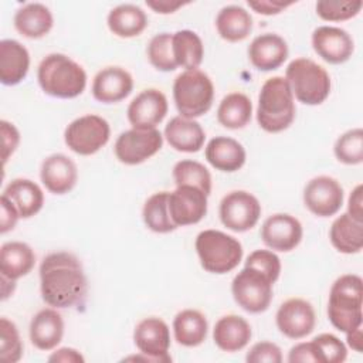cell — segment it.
<instances>
[{
  "label": "cell",
  "instance_id": "18",
  "mask_svg": "<svg viewBox=\"0 0 363 363\" xmlns=\"http://www.w3.org/2000/svg\"><path fill=\"white\" fill-rule=\"evenodd\" d=\"M312 47L323 61L335 65L346 62L354 51L350 34L343 28L332 26H320L313 30Z\"/></svg>",
  "mask_w": 363,
  "mask_h": 363
},
{
  "label": "cell",
  "instance_id": "20",
  "mask_svg": "<svg viewBox=\"0 0 363 363\" xmlns=\"http://www.w3.org/2000/svg\"><path fill=\"white\" fill-rule=\"evenodd\" d=\"M40 177L50 193L65 194L75 187L78 180V169L68 156L54 153L44 159Z\"/></svg>",
  "mask_w": 363,
  "mask_h": 363
},
{
  "label": "cell",
  "instance_id": "22",
  "mask_svg": "<svg viewBox=\"0 0 363 363\" xmlns=\"http://www.w3.org/2000/svg\"><path fill=\"white\" fill-rule=\"evenodd\" d=\"M30 340L40 350H52L64 336V320L55 308L38 311L30 322Z\"/></svg>",
  "mask_w": 363,
  "mask_h": 363
},
{
  "label": "cell",
  "instance_id": "27",
  "mask_svg": "<svg viewBox=\"0 0 363 363\" xmlns=\"http://www.w3.org/2000/svg\"><path fill=\"white\" fill-rule=\"evenodd\" d=\"M1 196L7 197L17 208L20 218H30L35 216L44 204V193L41 187L30 179L11 180Z\"/></svg>",
  "mask_w": 363,
  "mask_h": 363
},
{
  "label": "cell",
  "instance_id": "35",
  "mask_svg": "<svg viewBox=\"0 0 363 363\" xmlns=\"http://www.w3.org/2000/svg\"><path fill=\"white\" fill-rule=\"evenodd\" d=\"M172 48L177 67L196 69L204 57L201 38L191 30H179L172 34Z\"/></svg>",
  "mask_w": 363,
  "mask_h": 363
},
{
  "label": "cell",
  "instance_id": "15",
  "mask_svg": "<svg viewBox=\"0 0 363 363\" xmlns=\"http://www.w3.org/2000/svg\"><path fill=\"white\" fill-rule=\"evenodd\" d=\"M169 105L167 98L159 89L149 88L138 94L128 106V121L133 129L149 130L164 119Z\"/></svg>",
  "mask_w": 363,
  "mask_h": 363
},
{
  "label": "cell",
  "instance_id": "24",
  "mask_svg": "<svg viewBox=\"0 0 363 363\" xmlns=\"http://www.w3.org/2000/svg\"><path fill=\"white\" fill-rule=\"evenodd\" d=\"M164 138L174 150L194 153L203 147L206 133L197 121L179 115L167 122Z\"/></svg>",
  "mask_w": 363,
  "mask_h": 363
},
{
  "label": "cell",
  "instance_id": "4",
  "mask_svg": "<svg viewBox=\"0 0 363 363\" xmlns=\"http://www.w3.org/2000/svg\"><path fill=\"white\" fill-rule=\"evenodd\" d=\"M363 279L354 274L339 277L329 292L328 318L340 332H350L363 323Z\"/></svg>",
  "mask_w": 363,
  "mask_h": 363
},
{
  "label": "cell",
  "instance_id": "36",
  "mask_svg": "<svg viewBox=\"0 0 363 363\" xmlns=\"http://www.w3.org/2000/svg\"><path fill=\"white\" fill-rule=\"evenodd\" d=\"M142 217L146 227L153 233L166 234L177 228L169 211V191L152 194L143 206Z\"/></svg>",
  "mask_w": 363,
  "mask_h": 363
},
{
  "label": "cell",
  "instance_id": "3",
  "mask_svg": "<svg viewBox=\"0 0 363 363\" xmlns=\"http://www.w3.org/2000/svg\"><path fill=\"white\" fill-rule=\"evenodd\" d=\"M295 119L294 94L284 77L268 78L259 91L257 122L269 133L288 129Z\"/></svg>",
  "mask_w": 363,
  "mask_h": 363
},
{
  "label": "cell",
  "instance_id": "43",
  "mask_svg": "<svg viewBox=\"0 0 363 363\" xmlns=\"http://www.w3.org/2000/svg\"><path fill=\"white\" fill-rule=\"evenodd\" d=\"M245 267H251L267 275L272 282L279 278L281 274V259L279 257L269 250H255L252 251L245 261Z\"/></svg>",
  "mask_w": 363,
  "mask_h": 363
},
{
  "label": "cell",
  "instance_id": "53",
  "mask_svg": "<svg viewBox=\"0 0 363 363\" xmlns=\"http://www.w3.org/2000/svg\"><path fill=\"white\" fill-rule=\"evenodd\" d=\"M14 289H16V281L1 275V301H6L10 295H13Z\"/></svg>",
  "mask_w": 363,
  "mask_h": 363
},
{
  "label": "cell",
  "instance_id": "14",
  "mask_svg": "<svg viewBox=\"0 0 363 363\" xmlns=\"http://www.w3.org/2000/svg\"><path fill=\"white\" fill-rule=\"evenodd\" d=\"M277 328L289 339H302L312 333L316 323L315 309L302 298H291L277 311Z\"/></svg>",
  "mask_w": 363,
  "mask_h": 363
},
{
  "label": "cell",
  "instance_id": "46",
  "mask_svg": "<svg viewBox=\"0 0 363 363\" xmlns=\"http://www.w3.org/2000/svg\"><path fill=\"white\" fill-rule=\"evenodd\" d=\"M288 362L289 363H320L318 356V349L315 343L311 342H302L291 347L288 353Z\"/></svg>",
  "mask_w": 363,
  "mask_h": 363
},
{
  "label": "cell",
  "instance_id": "37",
  "mask_svg": "<svg viewBox=\"0 0 363 363\" xmlns=\"http://www.w3.org/2000/svg\"><path fill=\"white\" fill-rule=\"evenodd\" d=\"M173 179L176 186H194L207 196L211 191V174L200 162L190 159L177 162L173 167Z\"/></svg>",
  "mask_w": 363,
  "mask_h": 363
},
{
  "label": "cell",
  "instance_id": "25",
  "mask_svg": "<svg viewBox=\"0 0 363 363\" xmlns=\"http://www.w3.org/2000/svg\"><path fill=\"white\" fill-rule=\"evenodd\" d=\"M206 159L217 170L233 173L245 163V149L242 145L228 136H216L206 146Z\"/></svg>",
  "mask_w": 363,
  "mask_h": 363
},
{
  "label": "cell",
  "instance_id": "19",
  "mask_svg": "<svg viewBox=\"0 0 363 363\" xmlns=\"http://www.w3.org/2000/svg\"><path fill=\"white\" fill-rule=\"evenodd\" d=\"M133 89L132 75L121 67L102 68L92 81V95L98 102L116 104Z\"/></svg>",
  "mask_w": 363,
  "mask_h": 363
},
{
  "label": "cell",
  "instance_id": "45",
  "mask_svg": "<svg viewBox=\"0 0 363 363\" xmlns=\"http://www.w3.org/2000/svg\"><path fill=\"white\" fill-rule=\"evenodd\" d=\"M0 132H1V143H3L1 159H3V164H6V162L16 152L20 143V132L13 123L4 119L0 122Z\"/></svg>",
  "mask_w": 363,
  "mask_h": 363
},
{
  "label": "cell",
  "instance_id": "13",
  "mask_svg": "<svg viewBox=\"0 0 363 363\" xmlns=\"http://www.w3.org/2000/svg\"><path fill=\"white\" fill-rule=\"evenodd\" d=\"M303 203L306 208L318 217L336 214L343 204V189L330 176H318L308 182L303 189Z\"/></svg>",
  "mask_w": 363,
  "mask_h": 363
},
{
  "label": "cell",
  "instance_id": "12",
  "mask_svg": "<svg viewBox=\"0 0 363 363\" xmlns=\"http://www.w3.org/2000/svg\"><path fill=\"white\" fill-rule=\"evenodd\" d=\"M133 342L139 353L149 356L153 363L172 362L169 354L170 330L163 319L156 316L142 319L133 330Z\"/></svg>",
  "mask_w": 363,
  "mask_h": 363
},
{
  "label": "cell",
  "instance_id": "8",
  "mask_svg": "<svg viewBox=\"0 0 363 363\" xmlns=\"http://www.w3.org/2000/svg\"><path fill=\"white\" fill-rule=\"evenodd\" d=\"M274 282L255 268L244 267L231 282V294L240 308L250 313L265 312L272 301Z\"/></svg>",
  "mask_w": 363,
  "mask_h": 363
},
{
  "label": "cell",
  "instance_id": "31",
  "mask_svg": "<svg viewBox=\"0 0 363 363\" xmlns=\"http://www.w3.org/2000/svg\"><path fill=\"white\" fill-rule=\"evenodd\" d=\"M208 332L206 316L197 309H183L173 319V333L179 345L196 347L201 345Z\"/></svg>",
  "mask_w": 363,
  "mask_h": 363
},
{
  "label": "cell",
  "instance_id": "41",
  "mask_svg": "<svg viewBox=\"0 0 363 363\" xmlns=\"http://www.w3.org/2000/svg\"><path fill=\"white\" fill-rule=\"evenodd\" d=\"M363 7L360 0H345V1H330L320 0L316 3V14L325 21H346L356 17Z\"/></svg>",
  "mask_w": 363,
  "mask_h": 363
},
{
  "label": "cell",
  "instance_id": "51",
  "mask_svg": "<svg viewBox=\"0 0 363 363\" xmlns=\"http://www.w3.org/2000/svg\"><path fill=\"white\" fill-rule=\"evenodd\" d=\"M187 3L172 1V0H146V6L160 14H170L183 7Z\"/></svg>",
  "mask_w": 363,
  "mask_h": 363
},
{
  "label": "cell",
  "instance_id": "39",
  "mask_svg": "<svg viewBox=\"0 0 363 363\" xmlns=\"http://www.w3.org/2000/svg\"><path fill=\"white\" fill-rule=\"evenodd\" d=\"M147 58L150 64L163 72H170L177 68L173 48H172V34L170 33H160L156 34L147 45Z\"/></svg>",
  "mask_w": 363,
  "mask_h": 363
},
{
  "label": "cell",
  "instance_id": "10",
  "mask_svg": "<svg viewBox=\"0 0 363 363\" xmlns=\"http://www.w3.org/2000/svg\"><path fill=\"white\" fill-rule=\"evenodd\" d=\"M220 220L234 233H244L255 227L261 216V204L255 196L245 190L225 194L220 203Z\"/></svg>",
  "mask_w": 363,
  "mask_h": 363
},
{
  "label": "cell",
  "instance_id": "50",
  "mask_svg": "<svg viewBox=\"0 0 363 363\" xmlns=\"http://www.w3.org/2000/svg\"><path fill=\"white\" fill-rule=\"evenodd\" d=\"M84 356L72 347H61L51 353L48 362L54 363H84Z\"/></svg>",
  "mask_w": 363,
  "mask_h": 363
},
{
  "label": "cell",
  "instance_id": "29",
  "mask_svg": "<svg viewBox=\"0 0 363 363\" xmlns=\"http://www.w3.org/2000/svg\"><path fill=\"white\" fill-rule=\"evenodd\" d=\"M54 24L50 9L41 3H28L14 14L16 30L27 38H41L47 35Z\"/></svg>",
  "mask_w": 363,
  "mask_h": 363
},
{
  "label": "cell",
  "instance_id": "5",
  "mask_svg": "<svg viewBox=\"0 0 363 363\" xmlns=\"http://www.w3.org/2000/svg\"><path fill=\"white\" fill-rule=\"evenodd\" d=\"M196 251L201 267L211 274H227L242 259L241 242L218 230H204L196 237Z\"/></svg>",
  "mask_w": 363,
  "mask_h": 363
},
{
  "label": "cell",
  "instance_id": "38",
  "mask_svg": "<svg viewBox=\"0 0 363 363\" xmlns=\"http://www.w3.org/2000/svg\"><path fill=\"white\" fill-rule=\"evenodd\" d=\"M333 152L336 159L345 164H360L363 162V129L354 128L340 135Z\"/></svg>",
  "mask_w": 363,
  "mask_h": 363
},
{
  "label": "cell",
  "instance_id": "6",
  "mask_svg": "<svg viewBox=\"0 0 363 363\" xmlns=\"http://www.w3.org/2000/svg\"><path fill=\"white\" fill-rule=\"evenodd\" d=\"M285 79L299 102L320 105L330 94V77L328 71L309 58H295L285 71Z\"/></svg>",
  "mask_w": 363,
  "mask_h": 363
},
{
  "label": "cell",
  "instance_id": "9",
  "mask_svg": "<svg viewBox=\"0 0 363 363\" xmlns=\"http://www.w3.org/2000/svg\"><path fill=\"white\" fill-rule=\"evenodd\" d=\"M109 136L108 121L92 113L74 119L64 132L65 145L81 156H91L101 150L108 143Z\"/></svg>",
  "mask_w": 363,
  "mask_h": 363
},
{
  "label": "cell",
  "instance_id": "7",
  "mask_svg": "<svg viewBox=\"0 0 363 363\" xmlns=\"http://www.w3.org/2000/svg\"><path fill=\"white\" fill-rule=\"evenodd\" d=\"M173 99L179 113L194 119L207 113L214 99V85L210 77L200 69H186L173 84Z\"/></svg>",
  "mask_w": 363,
  "mask_h": 363
},
{
  "label": "cell",
  "instance_id": "52",
  "mask_svg": "<svg viewBox=\"0 0 363 363\" xmlns=\"http://www.w3.org/2000/svg\"><path fill=\"white\" fill-rule=\"evenodd\" d=\"M346 340L347 345L354 350V352H362L363 349V336H362V326L350 330L346 333Z\"/></svg>",
  "mask_w": 363,
  "mask_h": 363
},
{
  "label": "cell",
  "instance_id": "34",
  "mask_svg": "<svg viewBox=\"0 0 363 363\" xmlns=\"http://www.w3.org/2000/svg\"><path fill=\"white\" fill-rule=\"evenodd\" d=\"M252 116V104L245 94L233 92L225 95L217 109V121L227 129L247 126Z\"/></svg>",
  "mask_w": 363,
  "mask_h": 363
},
{
  "label": "cell",
  "instance_id": "1",
  "mask_svg": "<svg viewBox=\"0 0 363 363\" xmlns=\"http://www.w3.org/2000/svg\"><path fill=\"white\" fill-rule=\"evenodd\" d=\"M40 291L43 301L55 309L81 305L88 282L81 261L68 251L45 255L40 265Z\"/></svg>",
  "mask_w": 363,
  "mask_h": 363
},
{
  "label": "cell",
  "instance_id": "32",
  "mask_svg": "<svg viewBox=\"0 0 363 363\" xmlns=\"http://www.w3.org/2000/svg\"><path fill=\"white\" fill-rule=\"evenodd\" d=\"M216 27L223 40L230 43L242 41L252 30V17L241 6H225L216 17Z\"/></svg>",
  "mask_w": 363,
  "mask_h": 363
},
{
  "label": "cell",
  "instance_id": "44",
  "mask_svg": "<svg viewBox=\"0 0 363 363\" xmlns=\"http://www.w3.org/2000/svg\"><path fill=\"white\" fill-rule=\"evenodd\" d=\"M248 363H281L282 353L278 345L272 342H258L255 343L245 356Z\"/></svg>",
  "mask_w": 363,
  "mask_h": 363
},
{
  "label": "cell",
  "instance_id": "33",
  "mask_svg": "<svg viewBox=\"0 0 363 363\" xmlns=\"http://www.w3.org/2000/svg\"><path fill=\"white\" fill-rule=\"evenodd\" d=\"M329 238L339 252L356 254L363 248V223L347 213L340 214L330 225Z\"/></svg>",
  "mask_w": 363,
  "mask_h": 363
},
{
  "label": "cell",
  "instance_id": "42",
  "mask_svg": "<svg viewBox=\"0 0 363 363\" xmlns=\"http://www.w3.org/2000/svg\"><path fill=\"white\" fill-rule=\"evenodd\" d=\"M312 342L318 349L320 363H342L347 357L345 343L332 333H320Z\"/></svg>",
  "mask_w": 363,
  "mask_h": 363
},
{
  "label": "cell",
  "instance_id": "11",
  "mask_svg": "<svg viewBox=\"0 0 363 363\" xmlns=\"http://www.w3.org/2000/svg\"><path fill=\"white\" fill-rule=\"evenodd\" d=\"M162 145L163 136L157 129L139 130L132 128L118 136L113 152L121 163L133 166L155 156L162 149Z\"/></svg>",
  "mask_w": 363,
  "mask_h": 363
},
{
  "label": "cell",
  "instance_id": "47",
  "mask_svg": "<svg viewBox=\"0 0 363 363\" xmlns=\"http://www.w3.org/2000/svg\"><path fill=\"white\" fill-rule=\"evenodd\" d=\"M1 203V216H0V233L6 234L7 231L13 230L17 224V220L20 218V214L14 204L4 196L0 199Z\"/></svg>",
  "mask_w": 363,
  "mask_h": 363
},
{
  "label": "cell",
  "instance_id": "16",
  "mask_svg": "<svg viewBox=\"0 0 363 363\" xmlns=\"http://www.w3.org/2000/svg\"><path fill=\"white\" fill-rule=\"evenodd\" d=\"M207 194L194 186H177L169 193V211L179 225L197 224L207 214Z\"/></svg>",
  "mask_w": 363,
  "mask_h": 363
},
{
  "label": "cell",
  "instance_id": "2",
  "mask_svg": "<svg viewBox=\"0 0 363 363\" xmlns=\"http://www.w3.org/2000/svg\"><path fill=\"white\" fill-rule=\"evenodd\" d=\"M41 89L54 98L71 99L81 95L86 86V72L65 54L45 55L37 69Z\"/></svg>",
  "mask_w": 363,
  "mask_h": 363
},
{
  "label": "cell",
  "instance_id": "28",
  "mask_svg": "<svg viewBox=\"0 0 363 363\" xmlns=\"http://www.w3.org/2000/svg\"><path fill=\"white\" fill-rule=\"evenodd\" d=\"M35 264L33 248L23 241H9L0 248V275L17 281L31 272Z\"/></svg>",
  "mask_w": 363,
  "mask_h": 363
},
{
  "label": "cell",
  "instance_id": "48",
  "mask_svg": "<svg viewBox=\"0 0 363 363\" xmlns=\"http://www.w3.org/2000/svg\"><path fill=\"white\" fill-rule=\"evenodd\" d=\"M291 4H294L292 1L284 3V1H272V0H248V6L259 14L264 16H272V14H278L281 11H284L286 7H289Z\"/></svg>",
  "mask_w": 363,
  "mask_h": 363
},
{
  "label": "cell",
  "instance_id": "26",
  "mask_svg": "<svg viewBox=\"0 0 363 363\" xmlns=\"http://www.w3.org/2000/svg\"><path fill=\"white\" fill-rule=\"evenodd\" d=\"M252 332L250 323L238 315H225L220 318L213 329V340L223 352H238L251 340Z\"/></svg>",
  "mask_w": 363,
  "mask_h": 363
},
{
  "label": "cell",
  "instance_id": "17",
  "mask_svg": "<svg viewBox=\"0 0 363 363\" xmlns=\"http://www.w3.org/2000/svg\"><path fill=\"white\" fill-rule=\"evenodd\" d=\"M303 235L302 224L291 214L277 213L269 216L261 227L264 244L275 251H292L301 242Z\"/></svg>",
  "mask_w": 363,
  "mask_h": 363
},
{
  "label": "cell",
  "instance_id": "40",
  "mask_svg": "<svg viewBox=\"0 0 363 363\" xmlns=\"http://www.w3.org/2000/svg\"><path fill=\"white\" fill-rule=\"evenodd\" d=\"M23 356V342L14 322L0 318V359L4 363H16Z\"/></svg>",
  "mask_w": 363,
  "mask_h": 363
},
{
  "label": "cell",
  "instance_id": "49",
  "mask_svg": "<svg viewBox=\"0 0 363 363\" xmlns=\"http://www.w3.org/2000/svg\"><path fill=\"white\" fill-rule=\"evenodd\" d=\"M347 214L357 221L363 223V186L357 184L349 196Z\"/></svg>",
  "mask_w": 363,
  "mask_h": 363
},
{
  "label": "cell",
  "instance_id": "30",
  "mask_svg": "<svg viewBox=\"0 0 363 363\" xmlns=\"http://www.w3.org/2000/svg\"><path fill=\"white\" fill-rule=\"evenodd\" d=\"M111 33L121 38H132L147 27L146 13L136 4H119L113 7L106 18Z\"/></svg>",
  "mask_w": 363,
  "mask_h": 363
},
{
  "label": "cell",
  "instance_id": "23",
  "mask_svg": "<svg viewBox=\"0 0 363 363\" xmlns=\"http://www.w3.org/2000/svg\"><path fill=\"white\" fill-rule=\"evenodd\" d=\"M30 54L17 40L0 41V81L11 86L20 84L28 74Z\"/></svg>",
  "mask_w": 363,
  "mask_h": 363
},
{
  "label": "cell",
  "instance_id": "21",
  "mask_svg": "<svg viewBox=\"0 0 363 363\" xmlns=\"http://www.w3.org/2000/svg\"><path fill=\"white\" fill-rule=\"evenodd\" d=\"M248 58L259 71L277 69L288 58L286 41L274 33L257 35L248 47Z\"/></svg>",
  "mask_w": 363,
  "mask_h": 363
}]
</instances>
